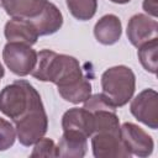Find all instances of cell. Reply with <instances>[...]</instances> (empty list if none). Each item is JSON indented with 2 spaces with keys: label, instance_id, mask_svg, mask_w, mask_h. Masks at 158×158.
<instances>
[{
  "label": "cell",
  "instance_id": "16",
  "mask_svg": "<svg viewBox=\"0 0 158 158\" xmlns=\"http://www.w3.org/2000/svg\"><path fill=\"white\" fill-rule=\"evenodd\" d=\"M157 52H158V38H153L152 41L138 47V53H137L138 59L142 67L152 74H157V69H158Z\"/></svg>",
  "mask_w": 158,
  "mask_h": 158
},
{
  "label": "cell",
  "instance_id": "8",
  "mask_svg": "<svg viewBox=\"0 0 158 158\" xmlns=\"http://www.w3.org/2000/svg\"><path fill=\"white\" fill-rule=\"evenodd\" d=\"M91 149L95 158H131V153L121 139V133L107 131L93 133Z\"/></svg>",
  "mask_w": 158,
  "mask_h": 158
},
{
  "label": "cell",
  "instance_id": "19",
  "mask_svg": "<svg viewBox=\"0 0 158 158\" xmlns=\"http://www.w3.org/2000/svg\"><path fill=\"white\" fill-rule=\"evenodd\" d=\"M31 157H58L57 154V144L53 139L42 137L33 144V151Z\"/></svg>",
  "mask_w": 158,
  "mask_h": 158
},
{
  "label": "cell",
  "instance_id": "2",
  "mask_svg": "<svg viewBox=\"0 0 158 158\" xmlns=\"http://www.w3.org/2000/svg\"><path fill=\"white\" fill-rule=\"evenodd\" d=\"M42 107L40 93L27 80H15L0 91V111L14 123Z\"/></svg>",
  "mask_w": 158,
  "mask_h": 158
},
{
  "label": "cell",
  "instance_id": "15",
  "mask_svg": "<svg viewBox=\"0 0 158 158\" xmlns=\"http://www.w3.org/2000/svg\"><path fill=\"white\" fill-rule=\"evenodd\" d=\"M48 0H7L5 12L14 19H33L44 7Z\"/></svg>",
  "mask_w": 158,
  "mask_h": 158
},
{
  "label": "cell",
  "instance_id": "5",
  "mask_svg": "<svg viewBox=\"0 0 158 158\" xmlns=\"http://www.w3.org/2000/svg\"><path fill=\"white\" fill-rule=\"evenodd\" d=\"M48 130V117L44 107L38 109L15 123V131L19 142L30 147L33 146L38 139L44 137Z\"/></svg>",
  "mask_w": 158,
  "mask_h": 158
},
{
  "label": "cell",
  "instance_id": "23",
  "mask_svg": "<svg viewBox=\"0 0 158 158\" xmlns=\"http://www.w3.org/2000/svg\"><path fill=\"white\" fill-rule=\"evenodd\" d=\"M6 2H7V0H0V7L4 9V6L6 5Z\"/></svg>",
  "mask_w": 158,
  "mask_h": 158
},
{
  "label": "cell",
  "instance_id": "17",
  "mask_svg": "<svg viewBox=\"0 0 158 158\" xmlns=\"http://www.w3.org/2000/svg\"><path fill=\"white\" fill-rule=\"evenodd\" d=\"M69 12L79 21H88L94 17L98 10V0H65Z\"/></svg>",
  "mask_w": 158,
  "mask_h": 158
},
{
  "label": "cell",
  "instance_id": "13",
  "mask_svg": "<svg viewBox=\"0 0 158 158\" xmlns=\"http://www.w3.org/2000/svg\"><path fill=\"white\" fill-rule=\"evenodd\" d=\"M62 128L79 131L89 138L94 133L93 114L85 107H72L62 116Z\"/></svg>",
  "mask_w": 158,
  "mask_h": 158
},
{
  "label": "cell",
  "instance_id": "9",
  "mask_svg": "<svg viewBox=\"0 0 158 158\" xmlns=\"http://www.w3.org/2000/svg\"><path fill=\"white\" fill-rule=\"evenodd\" d=\"M126 33L131 44L138 48L153 38H158V22L148 15L136 14L128 20Z\"/></svg>",
  "mask_w": 158,
  "mask_h": 158
},
{
  "label": "cell",
  "instance_id": "6",
  "mask_svg": "<svg viewBox=\"0 0 158 158\" xmlns=\"http://www.w3.org/2000/svg\"><path fill=\"white\" fill-rule=\"evenodd\" d=\"M131 114L139 122L152 130L158 128V93L154 89H144L135 96L130 105Z\"/></svg>",
  "mask_w": 158,
  "mask_h": 158
},
{
  "label": "cell",
  "instance_id": "12",
  "mask_svg": "<svg viewBox=\"0 0 158 158\" xmlns=\"http://www.w3.org/2000/svg\"><path fill=\"white\" fill-rule=\"evenodd\" d=\"M4 35L7 42H21L30 46H33L40 37L30 20L14 17L5 23Z\"/></svg>",
  "mask_w": 158,
  "mask_h": 158
},
{
  "label": "cell",
  "instance_id": "1",
  "mask_svg": "<svg viewBox=\"0 0 158 158\" xmlns=\"http://www.w3.org/2000/svg\"><path fill=\"white\" fill-rule=\"evenodd\" d=\"M31 75L41 81L56 84L62 99L72 104L84 102L91 95V84L73 56L42 49L37 53V63Z\"/></svg>",
  "mask_w": 158,
  "mask_h": 158
},
{
  "label": "cell",
  "instance_id": "7",
  "mask_svg": "<svg viewBox=\"0 0 158 158\" xmlns=\"http://www.w3.org/2000/svg\"><path fill=\"white\" fill-rule=\"evenodd\" d=\"M120 132L121 139L131 156L146 158L152 154L154 148L153 138L138 125L125 122L122 126H120Z\"/></svg>",
  "mask_w": 158,
  "mask_h": 158
},
{
  "label": "cell",
  "instance_id": "22",
  "mask_svg": "<svg viewBox=\"0 0 158 158\" xmlns=\"http://www.w3.org/2000/svg\"><path fill=\"white\" fill-rule=\"evenodd\" d=\"M4 74H5V70H4V67H2V64L0 63V80L2 79V77H4Z\"/></svg>",
  "mask_w": 158,
  "mask_h": 158
},
{
  "label": "cell",
  "instance_id": "18",
  "mask_svg": "<svg viewBox=\"0 0 158 158\" xmlns=\"http://www.w3.org/2000/svg\"><path fill=\"white\" fill-rule=\"evenodd\" d=\"M16 139V131L11 122L0 117V152L14 146Z\"/></svg>",
  "mask_w": 158,
  "mask_h": 158
},
{
  "label": "cell",
  "instance_id": "4",
  "mask_svg": "<svg viewBox=\"0 0 158 158\" xmlns=\"http://www.w3.org/2000/svg\"><path fill=\"white\" fill-rule=\"evenodd\" d=\"M2 59L14 74L26 77L35 69L37 63V52L30 44L7 42L2 49Z\"/></svg>",
  "mask_w": 158,
  "mask_h": 158
},
{
  "label": "cell",
  "instance_id": "11",
  "mask_svg": "<svg viewBox=\"0 0 158 158\" xmlns=\"http://www.w3.org/2000/svg\"><path fill=\"white\" fill-rule=\"evenodd\" d=\"M35 26L38 36H48L56 33L63 25V15L60 10L53 4L47 1L43 10L33 19H27Z\"/></svg>",
  "mask_w": 158,
  "mask_h": 158
},
{
  "label": "cell",
  "instance_id": "14",
  "mask_svg": "<svg viewBox=\"0 0 158 158\" xmlns=\"http://www.w3.org/2000/svg\"><path fill=\"white\" fill-rule=\"evenodd\" d=\"M122 35L121 20L114 15L107 14L98 20L94 26V36L96 41L104 46H111L118 42Z\"/></svg>",
  "mask_w": 158,
  "mask_h": 158
},
{
  "label": "cell",
  "instance_id": "20",
  "mask_svg": "<svg viewBox=\"0 0 158 158\" xmlns=\"http://www.w3.org/2000/svg\"><path fill=\"white\" fill-rule=\"evenodd\" d=\"M142 6H143V10L148 15H151L154 19L157 17V15H158V12H157V10H158V1L157 0H143Z\"/></svg>",
  "mask_w": 158,
  "mask_h": 158
},
{
  "label": "cell",
  "instance_id": "10",
  "mask_svg": "<svg viewBox=\"0 0 158 158\" xmlns=\"http://www.w3.org/2000/svg\"><path fill=\"white\" fill-rule=\"evenodd\" d=\"M88 151V137L74 130H64L57 144L58 157L81 158Z\"/></svg>",
  "mask_w": 158,
  "mask_h": 158
},
{
  "label": "cell",
  "instance_id": "21",
  "mask_svg": "<svg viewBox=\"0 0 158 158\" xmlns=\"http://www.w3.org/2000/svg\"><path fill=\"white\" fill-rule=\"evenodd\" d=\"M111 2H115V4H127L130 2L131 0H110Z\"/></svg>",
  "mask_w": 158,
  "mask_h": 158
},
{
  "label": "cell",
  "instance_id": "3",
  "mask_svg": "<svg viewBox=\"0 0 158 158\" xmlns=\"http://www.w3.org/2000/svg\"><path fill=\"white\" fill-rule=\"evenodd\" d=\"M102 94L116 106H125L136 90V75L126 65H115L101 74Z\"/></svg>",
  "mask_w": 158,
  "mask_h": 158
}]
</instances>
